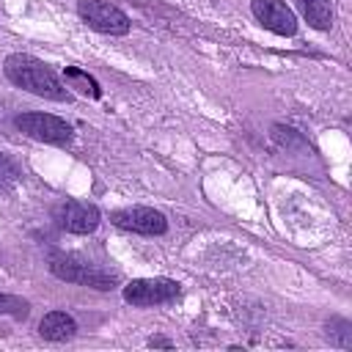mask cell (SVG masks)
I'll return each instance as SVG.
<instances>
[{
  "instance_id": "6da1fadb",
  "label": "cell",
  "mask_w": 352,
  "mask_h": 352,
  "mask_svg": "<svg viewBox=\"0 0 352 352\" xmlns=\"http://www.w3.org/2000/svg\"><path fill=\"white\" fill-rule=\"evenodd\" d=\"M3 72H6L8 82H14L16 88H22L28 94H36L50 102H72V91L63 85V80L36 55L11 52L3 60Z\"/></svg>"
},
{
  "instance_id": "7a4b0ae2",
  "label": "cell",
  "mask_w": 352,
  "mask_h": 352,
  "mask_svg": "<svg viewBox=\"0 0 352 352\" xmlns=\"http://www.w3.org/2000/svg\"><path fill=\"white\" fill-rule=\"evenodd\" d=\"M50 272L66 283H77V286H88V289H96V292H110L118 286V275L94 264V261H85L82 256L77 253H63V250H52L50 258Z\"/></svg>"
},
{
  "instance_id": "3957f363",
  "label": "cell",
  "mask_w": 352,
  "mask_h": 352,
  "mask_svg": "<svg viewBox=\"0 0 352 352\" xmlns=\"http://www.w3.org/2000/svg\"><path fill=\"white\" fill-rule=\"evenodd\" d=\"M14 126L38 143H52V146H69L74 138V129L66 118L52 116V113H19L14 118Z\"/></svg>"
},
{
  "instance_id": "277c9868",
  "label": "cell",
  "mask_w": 352,
  "mask_h": 352,
  "mask_svg": "<svg viewBox=\"0 0 352 352\" xmlns=\"http://www.w3.org/2000/svg\"><path fill=\"white\" fill-rule=\"evenodd\" d=\"M77 16L91 30L104 33V36H126L129 28H132L129 16L118 6H113L107 0H80L77 3Z\"/></svg>"
},
{
  "instance_id": "5b68a950",
  "label": "cell",
  "mask_w": 352,
  "mask_h": 352,
  "mask_svg": "<svg viewBox=\"0 0 352 352\" xmlns=\"http://www.w3.org/2000/svg\"><path fill=\"white\" fill-rule=\"evenodd\" d=\"M179 283L173 278H135L124 286V302L132 308H151L179 297Z\"/></svg>"
},
{
  "instance_id": "8992f818",
  "label": "cell",
  "mask_w": 352,
  "mask_h": 352,
  "mask_svg": "<svg viewBox=\"0 0 352 352\" xmlns=\"http://www.w3.org/2000/svg\"><path fill=\"white\" fill-rule=\"evenodd\" d=\"M52 220L58 223L60 231L66 234H94L102 223V212L96 204H88V201H63L55 206L52 212Z\"/></svg>"
},
{
  "instance_id": "52a82bcc",
  "label": "cell",
  "mask_w": 352,
  "mask_h": 352,
  "mask_svg": "<svg viewBox=\"0 0 352 352\" xmlns=\"http://www.w3.org/2000/svg\"><path fill=\"white\" fill-rule=\"evenodd\" d=\"M110 223L116 228L132 231V234H143V236H160L168 231V220L160 209L151 206H124L110 212Z\"/></svg>"
},
{
  "instance_id": "ba28073f",
  "label": "cell",
  "mask_w": 352,
  "mask_h": 352,
  "mask_svg": "<svg viewBox=\"0 0 352 352\" xmlns=\"http://www.w3.org/2000/svg\"><path fill=\"white\" fill-rule=\"evenodd\" d=\"M250 14L256 22L275 33V36H294L297 33V16L283 0H250Z\"/></svg>"
},
{
  "instance_id": "9c48e42d",
  "label": "cell",
  "mask_w": 352,
  "mask_h": 352,
  "mask_svg": "<svg viewBox=\"0 0 352 352\" xmlns=\"http://www.w3.org/2000/svg\"><path fill=\"white\" fill-rule=\"evenodd\" d=\"M38 336H41L44 341H55V344L72 341V338L77 336V322H74V316H69L66 311H50V314H44L41 322H38Z\"/></svg>"
},
{
  "instance_id": "30bf717a",
  "label": "cell",
  "mask_w": 352,
  "mask_h": 352,
  "mask_svg": "<svg viewBox=\"0 0 352 352\" xmlns=\"http://www.w3.org/2000/svg\"><path fill=\"white\" fill-rule=\"evenodd\" d=\"M297 8L314 30L333 28V0H297Z\"/></svg>"
},
{
  "instance_id": "8fae6325",
  "label": "cell",
  "mask_w": 352,
  "mask_h": 352,
  "mask_svg": "<svg viewBox=\"0 0 352 352\" xmlns=\"http://www.w3.org/2000/svg\"><path fill=\"white\" fill-rule=\"evenodd\" d=\"M63 77L72 88H80V94L91 96V99H102V85L96 82V77H91L88 72L77 69V66H66L63 69Z\"/></svg>"
},
{
  "instance_id": "7c38bea8",
  "label": "cell",
  "mask_w": 352,
  "mask_h": 352,
  "mask_svg": "<svg viewBox=\"0 0 352 352\" xmlns=\"http://www.w3.org/2000/svg\"><path fill=\"white\" fill-rule=\"evenodd\" d=\"M0 314L6 316H14L16 322H25L30 316V302L19 294H8V292H0Z\"/></svg>"
},
{
  "instance_id": "4fadbf2b",
  "label": "cell",
  "mask_w": 352,
  "mask_h": 352,
  "mask_svg": "<svg viewBox=\"0 0 352 352\" xmlns=\"http://www.w3.org/2000/svg\"><path fill=\"white\" fill-rule=\"evenodd\" d=\"M327 338L341 349H352V324L346 319H333L327 324Z\"/></svg>"
},
{
  "instance_id": "5bb4252c",
  "label": "cell",
  "mask_w": 352,
  "mask_h": 352,
  "mask_svg": "<svg viewBox=\"0 0 352 352\" xmlns=\"http://www.w3.org/2000/svg\"><path fill=\"white\" fill-rule=\"evenodd\" d=\"M19 179H22V173L14 165V160L6 157V154H0V192H11L19 184Z\"/></svg>"
},
{
  "instance_id": "9a60e30c",
  "label": "cell",
  "mask_w": 352,
  "mask_h": 352,
  "mask_svg": "<svg viewBox=\"0 0 352 352\" xmlns=\"http://www.w3.org/2000/svg\"><path fill=\"white\" fill-rule=\"evenodd\" d=\"M148 346H154V349H157V346H160V349H173V341L165 338V336H151V338H148Z\"/></svg>"
}]
</instances>
